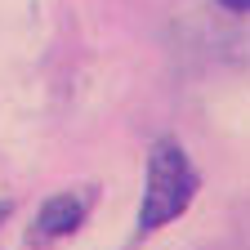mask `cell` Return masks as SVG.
Wrapping results in <instances>:
<instances>
[{"instance_id": "obj_1", "label": "cell", "mask_w": 250, "mask_h": 250, "mask_svg": "<svg viewBox=\"0 0 250 250\" xmlns=\"http://www.w3.org/2000/svg\"><path fill=\"white\" fill-rule=\"evenodd\" d=\"M201 192V170L179 139H156L143 161V197L134 214V237L147 241L161 228L179 224Z\"/></svg>"}, {"instance_id": "obj_2", "label": "cell", "mask_w": 250, "mask_h": 250, "mask_svg": "<svg viewBox=\"0 0 250 250\" xmlns=\"http://www.w3.org/2000/svg\"><path fill=\"white\" fill-rule=\"evenodd\" d=\"M94 188H62V192H49L36 214H31V228H27V246H54V241H67L76 232H85L89 214H94Z\"/></svg>"}, {"instance_id": "obj_3", "label": "cell", "mask_w": 250, "mask_h": 250, "mask_svg": "<svg viewBox=\"0 0 250 250\" xmlns=\"http://www.w3.org/2000/svg\"><path fill=\"white\" fill-rule=\"evenodd\" d=\"M224 14H232V18H241V14H250V0H214Z\"/></svg>"}, {"instance_id": "obj_4", "label": "cell", "mask_w": 250, "mask_h": 250, "mask_svg": "<svg viewBox=\"0 0 250 250\" xmlns=\"http://www.w3.org/2000/svg\"><path fill=\"white\" fill-rule=\"evenodd\" d=\"M9 214H14V201H9V197H0V228L9 224Z\"/></svg>"}]
</instances>
